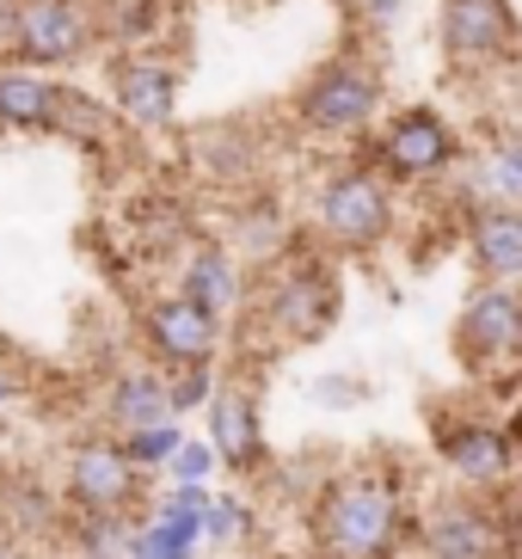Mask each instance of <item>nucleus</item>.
Wrapping results in <instances>:
<instances>
[{
  "label": "nucleus",
  "mask_w": 522,
  "mask_h": 559,
  "mask_svg": "<svg viewBox=\"0 0 522 559\" xmlns=\"http://www.w3.org/2000/svg\"><path fill=\"white\" fill-rule=\"evenodd\" d=\"M308 547L344 559H406L418 554V498L400 461L332 467L308 504Z\"/></svg>",
  "instance_id": "f257e3e1"
},
{
  "label": "nucleus",
  "mask_w": 522,
  "mask_h": 559,
  "mask_svg": "<svg viewBox=\"0 0 522 559\" xmlns=\"http://www.w3.org/2000/svg\"><path fill=\"white\" fill-rule=\"evenodd\" d=\"M344 313V277L339 259L320 247H301L295 240L283 259L264 264L259 289L246 296V320L271 338V345H320Z\"/></svg>",
  "instance_id": "f03ea898"
},
{
  "label": "nucleus",
  "mask_w": 522,
  "mask_h": 559,
  "mask_svg": "<svg viewBox=\"0 0 522 559\" xmlns=\"http://www.w3.org/2000/svg\"><path fill=\"white\" fill-rule=\"evenodd\" d=\"M400 228V185L363 160L327 166L308 191V234L332 259H376Z\"/></svg>",
  "instance_id": "7ed1b4c3"
},
{
  "label": "nucleus",
  "mask_w": 522,
  "mask_h": 559,
  "mask_svg": "<svg viewBox=\"0 0 522 559\" xmlns=\"http://www.w3.org/2000/svg\"><path fill=\"white\" fill-rule=\"evenodd\" d=\"M295 130L308 142H369L388 117V74L369 56H327L289 99Z\"/></svg>",
  "instance_id": "20e7f679"
},
{
  "label": "nucleus",
  "mask_w": 522,
  "mask_h": 559,
  "mask_svg": "<svg viewBox=\"0 0 522 559\" xmlns=\"http://www.w3.org/2000/svg\"><path fill=\"white\" fill-rule=\"evenodd\" d=\"M455 357L479 388H522V283H467L455 313Z\"/></svg>",
  "instance_id": "39448f33"
},
{
  "label": "nucleus",
  "mask_w": 522,
  "mask_h": 559,
  "mask_svg": "<svg viewBox=\"0 0 522 559\" xmlns=\"http://www.w3.org/2000/svg\"><path fill=\"white\" fill-rule=\"evenodd\" d=\"M363 160L406 191V185L455 179L461 166H467V148H461V130L449 123V111L418 99V105H400V111L381 117L376 135L363 142Z\"/></svg>",
  "instance_id": "423d86ee"
},
{
  "label": "nucleus",
  "mask_w": 522,
  "mask_h": 559,
  "mask_svg": "<svg viewBox=\"0 0 522 559\" xmlns=\"http://www.w3.org/2000/svg\"><path fill=\"white\" fill-rule=\"evenodd\" d=\"M142 486L147 474L135 467L130 455H123V443H117V430H86V437H74L62 455V504L81 510V516H98V510H111V516H142Z\"/></svg>",
  "instance_id": "0eeeda50"
},
{
  "label": "nucleus",
  "mask_w": 522,
  "mask_h": 559,
  "mask_svg": "<svg viewBox=\"0 0 522 559\" xmlns=\"http://www.w3.org/2000/svg\"><path fill=\"white\" fill-rule=\"evenodd\" d=\"M98 44V0H13V62L68 74L93 62Z\"/></svg>",
  "instance_id": "6e6552de"
},
{
  "label": "nucleus",
  "mask_w": 522,
  "mask_h": 559,
  "mask_svg": "<svg viewBox=\"0 0 522 559\" xmlns=\"http://www.w3.org/2000/svg\"><path fill=\"white\" fill-rule=\"evenodd\" d=\"M437 50L455 74H491L522 62L517 0H437Z\"/></svg>",
  "instance_id": "1a4fd4ad"
},
{
  "label": "nucleus",
  "mask_w": 522,
  "mask_h": 559,
  "mask_svg": "<svg viewBox=\"0 0 522 559\" xmlns=\"http://www.w3.org/2000/svg\"><path fill=\"white\" fill-rule=\"evenodd\" d=\"M222 313H210L203 301H191L185 289H161L147 296L142 313H135V338H142L147 362L161 369H197V362L222 357Z\"/></svg>",
  "instance_id": "9d476101"
},
{
  "label": "nucleus",
  "mask_w": 522,
  "mask_h": 559,
  "mask_svg": "<svg viewBox=\"0 0 522 559\" xmlns=\"http://www.w3.org/2000/svg\"><path fill=\"white\" fill-rule=\"evenodd\" d=\"M430 449L467 492H498L522 461L510 425H491L479 412H437L430 418Z\"/></svg>",
  "instance_id": "9b49d317"
},
{
  "label": "nucleus",
  "mask_w": 522,
  "mask_h": 559,
  "mask_svg": "<svg viewBox=\"0 0 522 559\" xmlns=\"http://www.w3.org/2000/svg\"><path fill=\"white\" fill-rule=\"evenodd\" d=\"M203 437L222 455V474L252 479L271 467V437H264V400L246 376H222L215 400L203 406Z\"/></svg>",
  "instance_id": "f8f14e48"
},
{
  "label": "nucleus",
  "mask_w": 522,
  "mask_h": 559,
  "mask_svg": "<svg viewBox=\"0 0 522 559\" xmlns=\"http://www.w3.org/2000/svg\"><path fill=\"white\" fill-rule=\"evenodd\" d=\"M179 99H185V74L173 56L161 50H130L117 56L111 68V105L117 117H123V130L135 135H166L173 123H179Z\"/></svg>",
  "instance_id": "ddd939ff"
},
{
  "label": "nucleus",
  "mask_w": 522,
  "mask_h": 559,
  "mask_svg": "<svg viewBox=\"0 0 522 559\" xmlns=\"http://www.w3.org/2000/svg\"><path fill=\"white\" fill-rule=\"evenodd\" d=\"M418 554L437 559H510L505 523L491 498H467V486L449 498H418Z\"/></svg>",
  "instance_id": "4468645a"
},
{
  "label": "nucleus",
  "mask_w": 522,
  "mask_h": 559,
  "mask_svg": "<svg viewBox=\"0 0 522 559\" xmlns=\"http://www.w3.org/2000/svg\"><path fill=\"white\" fill-rule=\"evenodd\" d=\"M215 486H166L154 504L135 516L130 559H197L203 554V510Z\"/></svg>",
  "instance_id": "2eb2a0df"
},
{
  "label": "nucleus",
  "mask_w": 522,
  "mask_h": 559,
  "mask_svg": "<svg viewBox=\"0 0 522 559\" xmlns=\"http://www.w3.org/2000/svg\"><path fill=\"white\" fill-rule=\"evenodd\" d=\"M173 289H185V296L203 301L210 313L234 320V313H246L252 277H246L240 252H234L228 240H191V247L179 252V277H173Z\"/></svg>",
  "instance_id": "dca6fc26"
},
{
  "label": "nucleus",
  "mask_w": 522,
  "mask_h": 559,
  "mask_svg": "<svg viewBox=\"0 0 522 559\" xmlns=\"http://www.w3.org/2000/svg\"><path fill=\"white\" fill-rule=\"evenodd\" d=\"M461 252L486 283H522V203H479L461 215Z\"/></svg>",
  "instance_id": "f3484780"
},
{
  "label": "nucleus",
  "mask_w": 522,
  "mask_h": 559,
  "mask_svg": "<svg viewBox=\"0 0 522 559\" xmlns=\"http://www.w3.org/2000/svg\"><path fill=\"white\" fill-rule=\"evenodd\" d=\"M62 74L25 62H0V135H56L62 111Z\"/></svg>",
  "instance_id": "a211bd4d"
},
{
  "label": "nucleus",
  "mask_w": 522,
  "mask_h": 559,
  "mask_svg": "<svg viewBox=\"0 0 522 559\" xmlns=\"http://www.w3.org/2000/svg\"><path fill=\"white\" fill-rule=\"evenodd\" d=\"M455 198H461V210H479V203H522V130L491 135L486 148L461 166Z\"/></svg>",
  "instance_id": "6ab92c4d"
},
{
  "label": "nucleus",
  "mask_w": 522,
  "mask_h": 559,
  "mask_svg": "<svg viewBox=\"0 0 522 559\" xmlns=\"http://www.w3.org/2000/svg\"><path fill=\"white\" fill-rule=\"evenodd\" d=\"M173 418V394H166V369L161 362H123L105 381V430H135V425H161Z\"/></svg>",
  "instance_id": "aec40b11"
},
{
  "label": "nucleus",
  "mask_w": 522,
  "mask_h": 559,
  "mask_svg": "<svg viewBox=\"0 0 522 559\" xmlns=\"http://www.w3.org/2000/svg\"><path fill=\"white\" fill-rule=\"evenodd\" d=\"M185 148H191L197 173L210 185H222V191H240V185H252L264 173V154L246 142L240 123H203V130L185 135Z\"/></svg>",
  "instance_id": "412c9836"
},
{
  "label": "nucleus",
  "mask_w": 522,
  "mask_h": 559,
  "mask_svg": "<svg viewBox=\"0 0 522 559\" xmlns=\"http://www.w3.org/2000/svg\"><path fill=\"white\" fill-rule=\"evenodd\" d=\"M56 135H62V142H74V148L105 154L117 135H123V117H117L111 99H98V93H86V86L68 81L62 86V111H56Z\"/></svg>",
  "instance_id": "4be33fe9"
},
{
  "label": "nucleus",
  "mask_w": 522,
  "mask_h": 559,
  "mask_svg": "<svg viewBox=\"0 0 522 559\" xmlns=\"http://www.w3.org/2000/svg\"><path fill=\"white\" fill-rule=\"evenodd\" d=\"M295 240H301V234L289 228V215L277 210V198H252L240 215H234V234H228V247H234V252H252L259 264L283 259Z\"/></svg>",
  "instance_id": "5701e85b"
},
{
  "label": "nucleus",
  "mask_w": 522,
  "mask_h": 559,
  "mask_svg": "<svg viewBox=\"0 0 522 559\" xmlns=\"http://www.w3.org/2000/svg\"><path fill=\"white\" fill-rule=\"evenodd\" d=\"M62 542H68V554H74V559H130L135 516H111V510L81 516V510H68Z\"/></svg>",
  "instance_id": "b1692460"
},
{
  "label": "nucleus",
  "mask_w": 522,
  "mask_h": 559,
  "mask_svg": "<svg viewBox=\"0 0 522 559\" xmlns=\"http://www.w3.org/2000/svg\"><path fill=\"white\" fill-rule=\"evenodd\" d=\"M259 528V510L246 492H210V510H203V547H246Z\"/></svg>",
  "instance_id": "393cba45"
},
{
  "label": "nucleus",
  "mask_w": 522,
  "mask_h": 559,
  "mask_svg": "<svg viewBox=\"0 0 522 559\" xmlns=\"http://www.w3.org/2000/svg\"><path fill=\"white\" fill-rule=\"evenodd\" d=\"M117 443H123V455H130L147 479H154V474H166V461L179 455L185 425H179V418H161V425H135V430H117Z\"/></svg>",
  "instance_id": "a878e982"
},
{
  "label": "nucleus",
  "mask_w": 522,
  "mask_h": 559,
  "mask_svg": "<svg viewBox=\"0 0 522 559\" xmlns=\"http://www.w3.org/2000/svg\"><path fill=\"white\" fill-rule=\"evenodd\" d=\"M154 25H161L154 0H98V32H105V44L142 50L147 37H154Z\"/></svg>",
  "instance_id": "bb28decb"
},
{
  "label": "nucleus",
  "mask_w": 522,
  "mask_h": 559,
  "mask_svg": "<svg viewBox=\"0 0 522 559\" xmlns=\"http://www.w3.org/2000/svg\"><path fill=\"white\" fill-rule=\"evenodd\" d=\"M215 474H222V455L210 437H185L179 455L166 461V486H210Z\"/></svg>",
  "instance_id": "cd10ccee"
},
{
  "label": "nucleus",
  "mask_w": 522,
  "mask_h": 559,
  "mask_svg": "<svg viewBox=\"0 0 522 559\" xmlns=\"http://www.w3.org/2000/svg\"><path fill=\"white\" fill-rule=\"evenodd\" d=\"M215 362H197V369H166V394H173V418L185 412H203L215 400Z\"/></svg>",
  "instance_id": "c85d7f7f"
},
{
  "label": "nucleus",
  "mask_w": 522,
  "mask_h": 559,
  "mask_svg": "<svg viewBox=\"0 0 522 559\" xmlns=\"http://www.w3.org/2000/svg\"><path fill=\"white\" fill-rule=\"evenodd\" d=\"M308 394H313V406H327V412H351L357 400H369V381L351 376V369H320L308 381Z\"/></svg>",
  "instance_id": "c756f323"
},
{
  "label": "nucleus",
  "mask_w": 522,
  "mask_h": 559,
  "mask_svg": "<svg viewBox=\"0 0 522 559\" xmlns=\"http://www.w3.org/2000/svg\"><path fill=\"white\" fill-rule=\"evenodd\" d=\"M491 504H498V523H505V554L510 559H522V486H498L491 492Z\"/></svg>",
  "instance_id": "7c9ffc66"
},
{
  "label": "nucleus",
  "mask_w": 522,
  "mask_h": 559,
  "mask_svg": "<svg viewBox=\"0 0 522 559\" xmlns=\"http://www.w3.org/2000/svg\"><path fill=\"white\" fill-rule=\"evenodd\" d=\"M400 13H406V0H363V25H369V32H393V25H400Z\"/></svg>",
  "instance_id": "2f4dec72"
},
{
  "label": "nucleus",
  "mask_w": 522,
  "mask_h": 559,
  "mask_svg": "<svg viewBox=\"0 0 522 559\" xmlns=\"http://www.w3.org/2000/svg\"><path fill=\"white\" fill-rule=\"evenodd\" d=\"M19 400H25V376H19V369H13L7 357H0V412L19 406Z\"/></svg>",
  "instance_id": "473e14b6"
},
{
  "label": "nucleus",
  "mask_w": 522,
  "mask_h": 559,
  "mask_svg": "<svg viewBox=\"0 0 522 559\" xmlns=\"http://www.w3.org/2000/svg\"><path fill=\"white\" fill-rule=\"evenodd\" d=\"M0 62H13V0H0Z\"/></svg>",
  "instance_id": "72a5a7b5"
},
{
  "label": "nucleus",
  "mask_w": 522,
  "mask_h": 559,
  "mask_svg": "<svg viewBox=\"0 0 522 559\" xmlns=\"http://www.w3.org/2000/svg\"><path fill=\"white\" fill-rule=\"evenodd\" d=\"M295 559H344V554H327V547H308V554H295Z\"/></svg>",
  "instance_id": "f704fd0d"
},
{
  "label": "nucleus",
  "mask_w": 522,
  "mask_h": 559,
  "mask_svg": "<svg viewBox=\"0 0 522 559\" xmlns=\"http://www.w3.org/2000/svg\"><path fill=\"white\" fill-rule=\"evenodd\" d=\"M0 559H19V547H13V542H0Z\"/></svg>",
  "instance_id": "c9c22d12"
},
{
  "label": "nucleus",
  "mask_w": 522,
  "mask_h": 559,
  "mask_svg": "<svg viewBox=\"0 0 522 559\" xmlns=\"http://www.w3.org/2000/svg\"><path fill=\"white\" fill-rule=\"evenodd\" d=\"M406 559H437V554H406Z\"/></svg>",
  "instance_id": "e433bc0d"
}]
</instances>
